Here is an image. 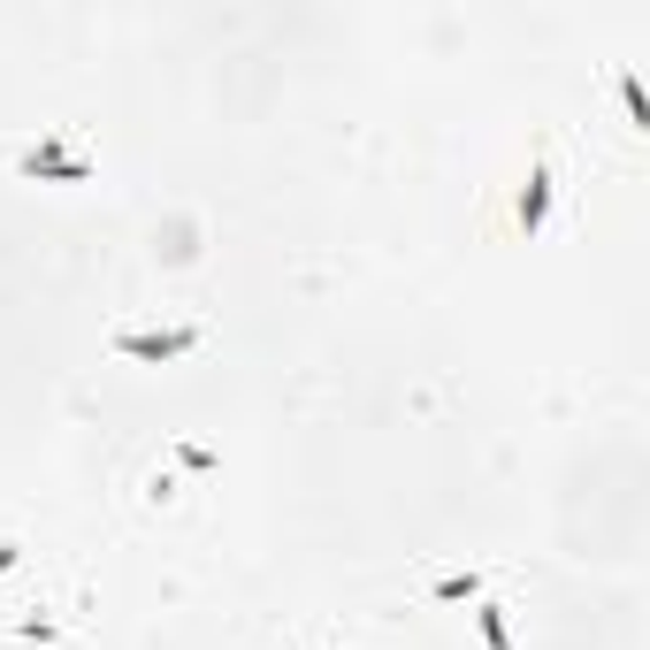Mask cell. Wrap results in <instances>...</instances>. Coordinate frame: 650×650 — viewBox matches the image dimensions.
<instances>
[{
	"label": "cell",
	"mask_w": 650,
	"mask_h": 650,
	"mask_svg": "<svg viewBox=\"0 0 650 650\" xmlns=\"http://www.w3.org/2000/svg\"><path fill=\"white\" fill-rule=\"evenodd\" d=\"M460 597H475V574H452V582H437V605H460Z\"/></svg>",
	"instance_id": "obj_4"
},
{
	"label": "cell",
	"mask_w": 650,
	"mask_h": 650,
	"mask_svg": "<svg viewBox=\"0 0 650 650\" xmlns=\"http://www.w3.org/2000/svg\"><path fill=\"white\" fill-rule=\"evenodd\" d=\"M191 344H199V329H123L115 337V352H131V360H176Z\"/></svg>",
	"instance_id": "obj_1"
},
{
	"label": "cell",
	"mask_w": 650,
	"mask_h": 650,
	"mask_svg": "<svg viewBox=\"0 0 650 650\" xmlns=\"http://www.w3.org/2000/svg\"><path fill=\"white\" fill-rule=\"evenodd\" d=\"M543 207H551V176H536V191H528V199H520V222H528V230H536V222H543Z\"/></svg>",
	"instance_id": "obj_3"
},
{
	"label": "cell",
	"mask_w": 650,
	"mask_h": 650,
	"mask_svg": "<svg viewBox=\"0 0 650 650\" xmlns=\"http://www.w3.org/2000/svg\"><path fill=\"white\" fill-rule=\"evenodd\" d=\"M483 643H489V650H513V643H505V620H497V605H483Z\"/></svg>",
	"instance_id": "obj_5"
},
{
	"label": "cell",
	"mask_w": 650,
	"mask_h": 650,
	"mask_svg": "<svg viewBox=\"0 0 650 650\" xmlns=\"http://www.w3.org/2000/svg\"><path fill=\"white\" fill-rule=\"evenodd\" d=\"M15 168H23V176H69V184H85V176H92V162H85V154H69V146H31Z\"/></svg>",
	"instance_id": "obj_2"
}]
</instances>
